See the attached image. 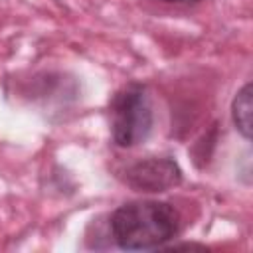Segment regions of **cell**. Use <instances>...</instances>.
I'll list each match as a JSON object with an SVG mask.
<instances>
[{
	"mask_svg": "<svg viewBox=\"0 0 253 253\" xmlns=\"http://www.w3.org/2000/svg\"><path fill=\"white\" fill-rule=\"evenodd\" d=\"M160 2H168V4H192V2H200V0H160Z\"/></svg>",
	"mask_w": 253,
	"mask_h": 253,
	"instance_id": "obj_5",
	"label": "cell"
},
{
	"mask_svg": "<svg viewBox=\"0 0 253 253\" xmlns=\"http://www.w3.org/2000/svg\"><path fill=\"white\" fill-rule=\"evenodd\" d=\"M180 229L178 211L166 202H128L115 210L111 233L121 249H154L170 241Z\"/></svg>",
	"mask_w": 253,
	"mask_h": 253,
	"instance_id": "obj_1",
	"label": "cell"
},
{
	"mask_svg": "<svg viewBox=\"0 0 253 253\" xmlns=\"http://www.w3.org/2000/svg\"><path fill=\"white\" fill-rule=\"evenodd\" d=\"M251 111H253V87H251V83H245L237 91V95H235V99L231 103V117H233L235 128L247 140L251 138V130H253V126H251Z\"/></svg>",
	"mask_w": 253,
	"mask_h": 253,
	"instance_id": "obj_4",
	"label": "cell"
},
{
	"mask_svg": "<svg viewBox=\"0 0 253 253\" xmlns=\"http://www.w3.org/2000/svg\"><path fill=\"white\" fill-rule=\"evenodd\" d=\"M182 180L180 166L166 156H150L125 170V182L138 192H166Z\"/></svg>",
	"mask_w": 253,
	"mask_h": 253,
	"instance_id": "obj_3",
	"label": "cell"
},
{
	"mask_svg": "<svg viewBox=\"0 0 253 253\" xmlns=\"http://www.w3.org/2000/svg\"><path fill=\"white\" fill-rule=\"evenodd\" d=\"M111 134L117 146L130 148L152 130V105L140 83H128L111 101Z\"/></svg>",
	"mask_w": 253,
	"mask_h": 253,
	"instance_id": "obj_2",
	"label": "cell"
}]
</instances>
